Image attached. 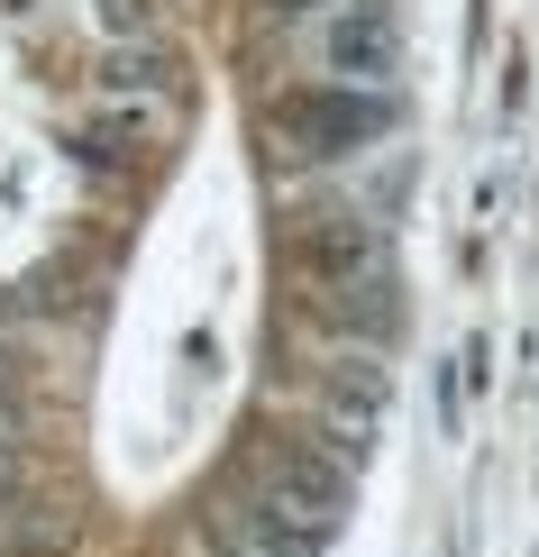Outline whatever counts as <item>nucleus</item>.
Instances as JSON below:
<instances>
[{"label":"nucleus","mask_w":539,"mask_h":557,"mask_svg":"<svg viewBox=\"0 0 539 557\" xmlns=\"http://www.w3.org/2000/svg\"><path fill=\"white\" fill-rule=\"evenodd\" d=\"M384 128H393V101H384V91H366V83H302V91L274 101V137H284V156H302V165L357 156Z\"/></svg>","instance_id":"obj_1"},{"label":"nucleus","mask_w":539,"mask_h":557,"mask_svg":"<svg viewBox=\"0 0 539 557\" xmlns=\"http://www.w3.org/2000/svg\"><path fill=\"white\" fill-rule=\"evenodd\" d=\"M256 494H266L284 521H302L311 540H330L339 512H347V457H330V448H274Z\"/></svg>","instance_id":"obj_2"},{"label":"nucleus","mask_w":539,"mask_h":557,"mask_svg":"<svg viewBox=\"0 0 539 557\" xmlns=\"http://www.w3.org/2000/svg\"><path fill=\"white\" fill-rule=\"evenodd\" d=\"M393 10L384 0H347V10L330 18V83H366V91H384L393 83Z\"/></svg>","instance_id":"obj_3"}]
</instances>
